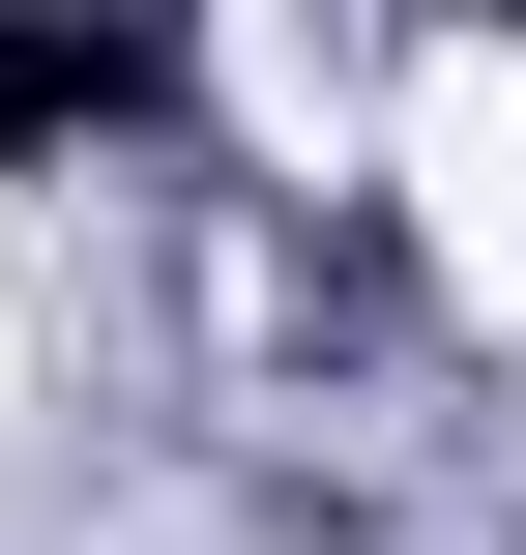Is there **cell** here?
<instances>
[{"instance_id":"obj_1","label":"cell","mask_w":526,"mask_h":555,"mask_svg":"<svg viewBox=\"0 0 526 555\" xmlns=\"http://www.w3.org/2000/svg\"><path fill=\"white\" fill-rule=\"evenodd\" d=\"M146 117V29L117 0H0V146H117Z\"/></svg>"},{"instance_id":"obj_2","label":"cell","mask_w":526,"mask_h":555,"mask_svg":"<svg viewBox=\"0 0 526 555\" xmlns=\"http://www.w3.org/2000/svg\"><path fill=\"white\" fill-rule=\"evenodd\" d=\"M469 29H526V0H469Z\"/></svg>"}]
</instances>
